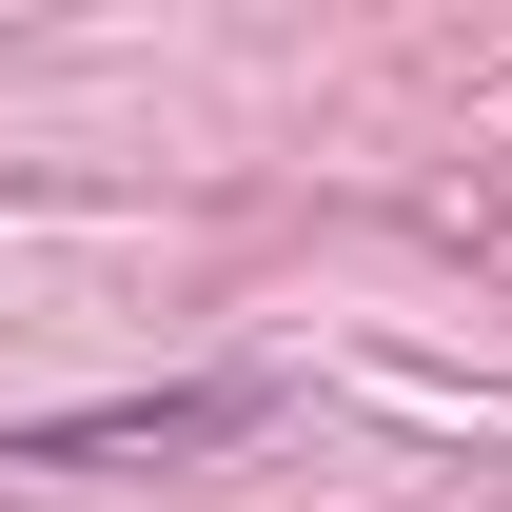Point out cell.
I'll list each match as a JSON object with an SVG mask.
<instances>
[{"label": "cell", "instance_id": "6da1fadb", "mask_svg": "<svg viewBox=\"0 0 512 512\" xmlns=\"http://www.w3.org/2000/svg\"><path fill=\"white\" fill-rule=\"evenodd\" d=\"M276 434V375H158V394H99V414H40V434H0L20 473H178V453H237Z\"/></svg>", "mask_w": 512, "mask_h": 512}]
</instances>
